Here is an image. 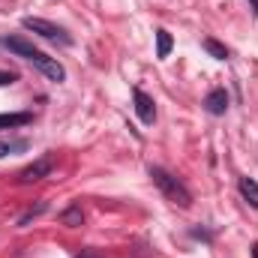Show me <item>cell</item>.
I'll use <instances>...</instances> for the list:
<instances>
[{"label":"cell","instance_id":"6da1fadb","mask_svg":"<svg viewBox=\"0 0 258 258\" xmlns=\"http://www.w3.org/2000/svg\"><path fill=\"white\" fill-rule=\"evenodd\" d=\"M0 45L6 48V51H12L15 57H21V60H27V63H33L48 81H54V84H60L66 81V69L54 57H48V54H42L39 48H33L27 39H21V36H0Z\"/></svg>","mask_w":258,"mask_h":258},{"label":"cell","instance_id":"7a4b0ae2","mask_svg":"<svg viewBox=\"0 0 258 258\" xmlns=\"http://www.w3.org/2000/svg\"><path fill=\"white\" fill-rule=\"evenodd\" d=\"M147 174H150V180L159 186V192L165 195L171 204H177L180 210H189V207H192V192H189V189L174 177V174H168V171H165V168H159V165H150V168H147Z\"/></svg>","mask_w":258,"mask_h":258},{"label":"cell","instance_id":"3957f363","mask_svg":"<svg viewBox=\"0 0 258 258\" xmlns=\"http://www.w3.org/2000/svg\"><path fill=\"white\" fill-rule=\"evenodd\" d=\"M21 24H24V30L39 33L42 39H48V42H54V45H72V36L66 33L60 24H54V21H45V18H33V15H27V18H21Z\"/></svg>","mask_w":258,"mask_h":258},{"label":"cell","instance_id":"277c9868","mask_svg":"<svg viewBox=\"0 0 258 258\" xmlns=\"http://www.w3.org/2000/svg\"><path fill=\"white\" fill-rule=\"evenodd\" d=\"M51 168H54V156H42V159H36V162H30L27 168L18 171V183H36V180L48 177Z\"/></svg>","mask_w":258,"mask_h":258},{"label":"cell","instance_id":"5b68a950","mask_svg":"<svg viewBox=\"0 0 258 258\" xmlns=\"http://www.w3.org/2000/svg\"><path fill=\"white\" fill-rule=\"evenodd\" d=\"M132 99H135V114H138V120L150 126V123L156 120V105H153V99H150L144 90H138V87L132 90Z\"/></svg>","mask_w":258,"mask_h":258},{"label":"cell","instance_id":"8992f818","mask_svg":"<svg viewBox=\"0 0 258 258\" xmlns=\"http://www.w3.org/2000/svg\"><path fill=\"white\" fill-rule=\"evenodd\" d=\"M204 108H207L210 114H216V117L225 114V111H228V93H225V90H210L207 99H204Z\"/></svg>","mask_w":258,"mask_h":258},{"label":"cell","instance_id":"52a82bcc","mask_svg":"<svg viewBox=\"0 0 258 258\" xmlns=\"http://www.w3.org/2000/svg\"><path fill=\"white\" fill-rule=\"evenodd\" d=\"M237 189H240V195H243L252 207H258V180H252V177H240Z\"/></svg>","mask_w":258,"mask_h":258},{"label":"cell","instance_id":"ba28073f","mask_svg":"<svg viewBox=\"0 0 258 258\" xmlns=\"http://www.w3.org/2000/svg\"><path fill=\"white\" fill-rule=\"evenodd\" d=\"M33 120V114L18 111V114H0V129H12V126H27Z\"/></svg>","mask_w":258,"mask_h":258},{"label":"cell","instance_id":"9c48e42d","mask_svg":"<svg viewBox=\"0 0 258 258\" xmlns=\"http://www.w3.org/2000/svg\"><path fill=\"white\" fill-rule=\"evenodd\" d=\"M60 222L69 225V228H78L81 222H84V210L78 207V204H72V207H66L63 213H60Z\"/></svg>","mask_w":258,"mask_h":258},{"label":"cell","instance_id":"30bf717a","mask_svg":"<svg viewBox=\"0 0 258 258\" xmlns=\"http://www.w3.org/2000/svg\"><path fill=\"white\" fill-rule=\"evenodd\" d=\"M171 45H174V42H171V33H168V30H156V57H159V60H165V57L171 54Z\"/></svg>","mask_w":258,"mask_h":258},{"label":"cell","instance_id":"8fae6325","mask_svg":"<svg viewBox=\"0 0 258 258\" xmlns=\"http://www.w3.org/2000/svg\"><path fill=\"white\" fill-rule=\"evenodd\" d=\"M30 144L24 141V138H15V141H0V159L3 156H9V153H21V150H27Z\"/></svg>","mask_w":258,"mask_h":258},{"label":"cell","instance_id":"7c38bea8","mask_svg":"<svg viewBox=\"0 0 258 258\" xmlns=\"http://www.w3.org/2000/svg\"><path fill=\"white\" fill-rule=\"evenodd\" d=\"M204 51H210L216 60H228V48H225V45H219L216 39H204Z\"/></svg>","mask_w":258,"mask_h":258},{"label":"cell","instance_id":"4fadbf2b","mask_svg":"<svg viewBox=\"0 0 258 258\" xmlns=\"http://www.w3.org/2000/svg\"><path fill=\"white\" fill-rule=\"evenodd\" d=\"M45 207H48V204H45V201H39V204H36V207H30V210H27V213H24V216H21V219H18V225H27V222H30V219H36V216H39V213H45Z\"/></svg>","mask_w":258,"mask_h":258},{"label":"cell","instance_id":"5bb4252c","mask_svg":"<svg viewBox=\"0 0 258 258\" xmlns=\"http://www.w3.org/2000/svg\"><path fill=\"white\" fill-rule=\"evenodd\" d=\"M15 81V72H6V69H0V87H6V84H12Z\"/></svg>","mask_w":258,"mask_h":258},{"label":"cell","instance_id":"9a60e30c","mask_svg":"<svg viewBox=\"0 0 258 258\" xmlns=\"http://www.w3.org/2000/svg\"><path fill=\"white\" fill-rule=\"evenodd\" d=\"M78 258H99V255H96V252H90V249H81V252H78Z\"/></svg>","mask_w":258,"mask_h":258},{"label":"cell","instance_id":"2e32d148","mask_svg":"<svg viewBox=\"0 0 258 258\" xmlns=\"http://www.w3.org/2000/svg\"><path fill=\"white\" fill-rule=\"evenodd\" d=\"M249 9H252V12L258 15V0H249Z\"/></svg>","mask_w":258,"mask_h":258},{"label":"cell","instance_id":"e0dca14e","mask_svg":"<svg viewBox=\"0 0 258 258\" xmlns=\"http://www.w3.org/2000/svg\"><path fill=\"white\" fill-rule=\"evenodd\" d=\"M252 258H258V243H252Z\"/></svg>","mask_w":258,"mask_h":258}]
</instances>
